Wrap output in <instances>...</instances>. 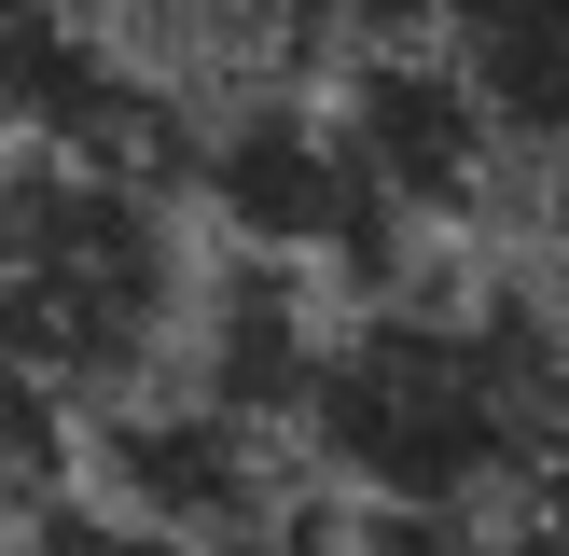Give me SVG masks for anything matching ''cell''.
<instances>
[{"label": "cell", "instance_id": "5b68a950", "mask_svg": "<svg viewBox=\"0 0 569 556\" xmlns=\"http://www.w3.org/2000/svg\"><path fill=\"white\" fill-rule=\"evenodd\" d=\"M556 500H569V487H556Z\"/></svg>", "mask_w": 569, "mask_h": 556}, {"label": "cell", "instance_id": "277c9868", "mask_svg": "<svg viewBox=\"0 0 569 556\" xmlns=\"http://www.w3.org/2000/svg\"><path fill=\"white\" fill-rule=\"evenodd\" d=\"M417 28L459 70V98L487 111L500 181L569 209V0H417Z\"/></svg>", "mask_w": 569, "mask_h": 556}, {"label": "cell", "instance_id": "3957f363", "mask_svg": "<svg viewBox=\"0 0 569 556\" xmlns=\"http://www.w3.org/2000/svg\"><path fill=\"white\" fill-rule=\"evenodd\" d=\"M181 181H194V209H209L222 250H278V265H306V278L376 265V250L403 237V209L376 195L333 83H222V111L194 126Z\"/></svg>", "mask_w": 569, "mask_h": 556}, {"label": "cell", "instance_id": "7a4b0ae2", "mask_svg": "<svg viewBox=\"0 0 569 556\" xmlns=\"http://www.w3.org/2000/svg\"><path fill=\"white\" fill-rule=\"evenodd\" d=\"M194 278L209 250H181V209L153 167L0 153V361L70 417L126 404L181 361Z\"/></svg>", "mask_w": 569, "mask_h": 556}, {"label": "cell", "instance_id": "6da1fadb", "mask_svg": "<svg viewBox=\"0 0 569 556\" xmlns=\"http://www.w3.org/2000/svg\"><path fill=\"white\" fill-rule=\"evenodd\" d=\"M306 459L376 515L515 528L569 487V334L500 278H417L320 334Z\"/></svg>", "mask_w": 569, "mask_h": 556}]
</instances>
